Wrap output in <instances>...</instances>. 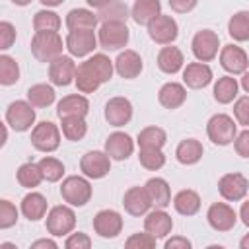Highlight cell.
I'll return each mask as SVG.
<instances>
[{
	"label": "cell",
	"mask_w": 249,
	"mask_h": 249,
	"mask_svg": "<svg viewBox=\"0 0 249 249\" xmlns=\"http://www.w3.org/2000/svg\"><path fill=\"white\" fill-rule=\"evenodd\" d=\"M66 45L62 43L60 33L56 31H37L31 39V54L39 62H53L54 58L62 56V49Z\"/></svg>",
	"instance_id": "cell-1"
},
{
	"label": "cell",
	"mask_w": 249,
	"mask_h": 249,
	"mask_svg": "<svg viewBox=\"0 0 249 249\" xmlns=\"http://www.w3.org/2000/svg\"><path fill=\"white\" fill-rule=\"evenodd\" d=\"M91 183L84 175H68L60 185V196L62 200L72 208H82L91 198Z\"/></svg>",
	"instance_id": "cell-2"
},
{
	"label": "cell",
	"mask_w": 249,
	"mask_h": 249,
	"mask_svg": "<svg viewBox=\"0 0 249 249\" xmlns=\"http://www.w3.org/2000/svg\"><path fill=\"white\" fill-rule=\"evenodd\" d=\"M206 134L212 144L216 146H228L237 136V123L228 113H216L206 123Z\"/></svg>",
	"instance_id": "cell-3"
},
{
	"label": "cell",
	"mask_w": 249,
	"mask_h": 249,
	"mask_svg": "<svg viewBox=\"0 0 249 249\" xmlns=\"http://www.w3.org/2000/svg\"><path fill=\"white\" fill-rule=\"evenodd\" d=\"M47 231L53 235V237H62V235H70L76 228V212L72 206L68 204H58V206H53L47 214Z\"/></svg>",
	"instance_id": "cell-4"
},
{
	"label": "cell",
	"mask_w": 249,
	"mask_h": 249,
	"mask_svg": "<svg viewBox=\"0 0 249 249\" xmlns=\"http://www.w3.org/2000/svg\"><path fill=\"white\" fill-rule=\"evenodd\" d=\"M35 107L27 99H16L6 109V124L16 132H25L35 126Z\"/></svg>",
	"instance_id": "cell-5"
},
{
	"label": "cell",
	"mask_w": 249,
	"mask_h": 249,
	"mask_svg": "<svg viewBox=\"0 0 249 249\" xmlns=\"http://www.w3.org/2000/svg\"><path fill=\"white\" fill-rule=\"evenodd\" d=\"M60 128L51 121H41L31 128V144L35 150L51 154L60 146Z\"/></svg>",
	"instance_id": "cell-6"
},
{
	"label": "cell",
	"mask_w": 249,
	"mask_h": 249,
	"mask_svg": "<svg viewBox=\"0 0 249 249\" xmlns=\"http://www.w3.org/2000/svg\"><path fill=\"white\" fill-rule=\"evenodd\" d=\"M191 51L195 54V58L198 62H210L218 56L220 51V37L216 31L212 29H200L195 33L193 41H191Z\"/></svg>",
	"instance_id": "cell-7"
},
{
	"label": "cell",
	"mask_w": 249,
	"mask_h": 249,
	"mask_svg": "<svg viewBox=\"0 0 249 249\" xmlns=\"http://www.w3.org/2000/svg\"><path fill=\"white\" fill-rule=\"evenodd\" d=\"M128 39H130V29L126 27V23L109 21V23H101L97 29V41L105 51L124 49Z\"/></svg>",
	"instance_id": "cell-8"
},
{
	"label": "cell",
	"mask_w": 249,
	"mask_h": 249,
	"mask_svg": "<svg viewBox=\"0 0 249 249\" xmlns=\"http://www.w3.org/2000/svg\"><path fill=\"white\" fill-rule=\"evenodd\" d=\"M64 45H66V51L70 53V56L74 58H82V56H88L95 51V47L99 45L97 41V35L95 31H89V29H78V31H68L66 39H64Z\"/></svg>",
	"instance_id": "cell-9"
},
{
	"label": "cell",
	"mask_w": 249,
	"mask_h": 249,
	"mask_svg": "<svg viewBox=\"0 0 249 249\" xmlns=\"http://www.w3.org/2000/svg\"><path fill=\"white\" fill-rule=\"evenodd\" d=\"M88 4L93 8V12L97 14L101 23H109V21L126 23V19L130 18V8L119 0H101V2L88 0Z\"/></svg>",
	"instance_id": "cell-10"
},
{
	"label": "cell",
	"mask_w": 249,
	"mask_h": 249,
	"mask_svg": "<svg viewBox=\"0 0 249 249\" xmlns=\"http://www.w3.org/2000/svg\"><path fill=\"white\" fill-rule=\"evenodd\" d=\"M247 189H249V181L243 173L239 171H231V173H226L220 177L218 181V191L222 195L224 200L228 202H237V200H243L245 195H247Z\"/></svg>",
	"instance_id": "cell-11"
},
{
	"label": "cell",
	"mask_w": 249,
	"mask_h": 249,
	"mask_svg": "<svg viewBox=\"0 0 249 249\" xmlns=\"http://www.w3.org/2000/svg\"><path fill=\"white\" fill-rule=\"evenodd\" d=\"M93 231L103 239H113L123 231V216L113 208H103L93 216Z\"/></svg>",
	"instance_id": "cell-12"
},
{
	"label": "cell",
	"mask_w": 249,
	"mask_h": 249,
	"mask_svg": "<svg viewBox=\"0 0 249 249\" xmlns=\"http://www.w3.org/2000/svg\"><path fill=\"white\" fill-rule=\"evenodd\" d=\"M80 169L88 179H103L111 171V158L101 150H89L82 156Z\"/></svg>",
	"instance_id": "cell-13"
},
{
	"label": "cell",
	"mask_w": 249,
	"mask_h": 249,
	"mask_svg": "<svg viewBox=\"0 0 249 249\" xmlns=\"http://www.w3.org/2000/svg\"><path fill=\"white\" fill-rule=\"evenodd\" d=\"M148 35H150V39H152L154 43L167 47V45H171V43L177 39V35H179V25H177V21H175L171 16L161 14V16H158V18L148 25Z\"/></svg>",
	"instance_id": "cell-14"
},
{
	"label": "cell",
	"mask_w": 249,
	"mask_h": 249,
	"mask_svg": "<svg viewBox=\"0 0 249 249\" xmlns=\"http://www.w3.org/2000/svg\"><path fill=\"white\" fill-rule=\"evenodd\" d=\"M220 66L230 72V74H245L247 66H249V56L247 53L235 45V43H228L220 49Z\"/></svg>",
	"instance_id": "cell-15"
},
{
	"label": "cell",
	"mask_w": 249,
	"mask_h": 249,
	"mask_svg": "<svg viewBox=\"0 0 249 249\" xmlns=\"http://www.w3.org/2000/svg\"><path fill=\"white\" fill-rule=\"evenodd\" d=\"M76 70L78 66L74 58L70 54H62L49 64V80L53 86H58V88L70 86L76 80Z\"/></svg>",
	"instance_id": "cell-16"
},
{
	"label": "cell",
	"mask_w": 249,
	"mask_h": 249,
	"mask_svg": "<svg viewBox=\"0 0 249 249\" xmlns=\"http://www.w3.org/2000/svg\"><path fill=\"white\" fill-rule=\"evenodd\" d=\"M206 220H208L212 230L230 231L237 224V212L228 202H212L208 212H206Z\"/></svg>",
	"instance_id": "cell-17"
},
{
	"label": "cell",
	"mask_w": 249,
	"mask_h": 249,
	"mask_svg": "<svg viewBox=\"0 0 249 249\" xmlns=\"http://www.w3.org/2000/svg\"><path fill=\"white\" fill-rule=\"evenodd\" d=\"M111 160L115 161H123L128 160L134 152V140L130 138V134L123 132V130H115L107 136L105 140V150H103Z\"/></svg>",
	"instance_id": "cell-18"
},
{
	"label": "cell",
	"mask_w": 249,
	"mask_h": 249,
	"mask_svg": "<svg viewBox=\"0 0 249 249\" xmlns=\"http://www.w3.org/2000/svg\"><path fill=\"white\" fill-rule=\"evenodd\" d=\"M132 119V103L130 99L123 97V95H117V97H111L107 103H105V121L111 124V126H124L128 124Z\"/></svg>",
	"instance_id": "cell-19"
},
{
	"label": "cell",
	"mask_w": 249,
	"mask_h": 249,
	"mask_svg": "<svg viewBox=\"0 0 249 249\" xmlns=\"http://www.w3.org/2000/svg\"><path fill=\"white\" fill-rule=\"evenodd\" d=\"M144 64H142V56L132 51V49H124L123 53H119V56L115 58V72L124 78V80H134L140 76Z\"/></svg>",
	"instance_id": "cell-20"
},
{
	"label": "cell",
	"mask_w": 249,
	"mask_h": 249,
	"mask_svg": "<svg viewBox=\"0 0 249 249\" xmlns=\"http://www.w3.org/2000/svg\"><path fill=\"white\" fill-rule=\"evenodd\" d=\"M173 230V220L171 216L161 210V208H154L146 214L144 218V231H148L150 235H154L156 239H161V237H167Z\"/></svg>",
	"instance_id": "cell-21"
},
{
	"label": "cell",
	"mask_w": 249,
	"mask_h": 249,
	"mask_svg": "<svg viewBox=\"0 0 249 249\" xmlns=\"http://www.w3.org/2000/svg\"><path fill=\"white\" fill-rule=\"evenodd\" d=\"M123 206L130 216H146L152 208V202L144 187H130L123 196Z\"/></svg>",
	"instance_id": "cell-22"
},
{
	"label": "cell",
	"mask_w": 249,
	"mask_h": 249,
	"mask_svg": "<svg viewBox=\"0 0 249 249\" xmlns=\"http://www.w3.org/2000/svg\"><path fill=\"white\" fill-rule=\"evenodd\" d=\"M212 82V68L204 62H189L183 68V86L191 89L206 88Z\"/></svg>",
	"instance_id": "cell-23"
},
{
	"label": "cell",
	"mask_w": 249,
	"mask_h": 249,
	"mask_svg": "<svg viewBox=\"0 0 249 249\" xmlns=\"http://www.w3.org/2000/svg\"><path fill=\"white\" fill-rule=\"evenodd\" d=\"M89 113V101L86 95L82 93H70L64 95L58 103H56V115L60 119L64 117H84Z\"/></svg>",
	"instance_id": "cell-24"
},
{
	"label": "cell",
	"mask_w": 249,
	"mask_h": 249,
	"mask_svg": "<svg viewBox=\"0 0 249 249\" xmlns=\"http://www.w3.org/2000/svg\"><path fill=\"white\" fill-rule=\"evenodd\" d=\"M148 196H150V202L154 208H165L171 204V189H169V183L163 179V177H150L144 185Z\"/></svg>",
	"instance_id": "cell-25"
},
{
	"label": "cell",
	"mask_w": 249,
	"mask_h": 249,
	"mask_svg": "<svg viewBox=\"0 0 249 249\" xmlns=\"http://www.w3.org/2000/svg\"><path fill=\"white\" fill-rule=\"evenodd\" d=\"M187 99V88L179 82H165L158 91V101L165 109H179Z\"/></svg>",
	"instance_id": "cell-26"
},
{
	"label": "cell",
	"mask_w": 249,
	"mask_h": 249,
	"mask_svg": "<svg viewBox=\"0 0 249 249\" xmlns=\"http://www.w3.org/2000/svg\"><path fill=\"white\" fill-rule=\"evenodd\" d=\"M66 27L68 31H78V29H89V31H95L97 23H99V18L93 10H88V8H72L68 14H66Z\"/></svg>",
	"instance_id": "cell-27"
},
{
	"label": "cell",
	"mask_w": 249,
	"mask_h": 249,
	"mask_svg": "<svg viewBox=\"0 0 249 249\" xmlns=\"http://www.w3.org/2000/svg\"><path fill=\"white\" fill-rule=\"evenodd\" d=\"M47 208H49L47 198H45L41 193H37V191L27 193V195L21 198V206H19L21 214H23L29 222H37V220L45 218V216L49 214Z\"/></svg>",
	"instance_id": "cell-28"
},
{
	"label": "cell",
	"mask_w": 249,
	"mask_h": 249,
	"mask_svg": "<svg viewBox=\"0 0 249 249\" xmlns=\"http://www.w3.org/2000/svg\"><path fill=\"white\" fill-rule=\"evenodd\" d=\"M158 16H161V4L158 0H136L130 8V18L138 25H150Z\"/></svg>",
	"instance_id": "cell-29"
},
{
	"label": "cell",
	"mask_w": 249,
	"mask_h": 249,
	"mask_svg": "<svg viewBox=\"0 0 249 249\" xmlns=\"http://www.w3.org/2000/svg\"><path fill=\"white\" fill-rule=\"evenodd\" d=\"M185 64V56H183V51L179 47H173V45H167V47H161L160 53H158V68L165 74H177Z\"/></svg>",
	"instance_id": "cell-30"
},
{
	"label": "cell",
	"mask_w": 249,
	"mask_h": 249,
	"mask_svg": "<svg viewBox=\"0 0 249 249\" xmlns=\"http://www.w3.org/2000/svg\"><path fill=\"white\" fill-rule=\"evenodd\" d=\"M167 142V134L161 126H144L138 136H136V144L140 150H161Z\"/></svg>",
	"instance_id": "cell-31"
},
{
	"label": "cell",
	"mask_w": 249,
	"mask_h": 249,
	"mask_svg": "<svg viewBox=\"0 0 249 249\" xmlns=\"http://www.w3.org/2000/svg\"><path fill=\"white\" fill-rule=\"evenodd\" d=\"M202 154H204V148H202V144L196 138H185L175 148V158L183 165H195V163H198L200 158H202Z\"/></svg>",
	"instance_id": "cell-32"
},
{
	"label": "cell",
	"mask_w": 249,
	"mask_h": 249,
	"mask_svg": "<svg viewBox=\"0 0 249 249\" xmlns=\"http://www.w3.org/2000/svg\"><path fill=\"white\" fill-rule=\"evenodd\" d=\"M173 208L181 216H195L200 210V195L193 189H183L173 196Z\"/></svg>",
	"instance_id": "cell-33"
},
{
	"label": "cell",
	"mask_w": 249,
	"mask_h": 249,
	"mask_svg": "<svg viewBox=\"0 0 249 249\" xmlns=\"http://www.w3.org/2000/svg\"><path fill=\"white\" fill-rule=\"evenodd\" d=\"M237 91H239V82L233 76H220L214 84V89H212L214 99L222 105L231 103L237 97Z\"/></svg>",
	"instance_id": "cell-34"
},
{
	"label": "cell",
	"mask_w": 249,
	"mask_h": 249,
	"mask_svg": "<svg viewBox=\"0 0 249 249\" xmlns=\"http://www.w3.org/2000/svg\"><path fill=\"white\" fill-rule=\"evenodd\" d=\"M76 88L80 93H93L99 86H101V80L97 78V74L84 62L78 64V70H76V80H74Z\"/></svg>",
	"instance_id": "cell-35"
},
{
	"label": "cell",
	"mask_w": 249,
	"mask_h": 249,
	"mask_svg": "<svg viewBox=\"0 0 249 249\" xmlns=\"http://www.w3.org/2000/svg\"><path fill=\"white\" fill-rule=\"evenodd\" d=\"M86 64L97 74V78L101 80V84L109 82L113 78V72H115V60H111L107 54L103 53H95L91 56L86 58Z\"/></svg>",
	"instance_id": "cell-36"
},
{
	"label": "cell",
	"mask_w": 249,
	"mask_h": 249,
	"mask_svg": "<svg viewBox=\"0 0 249 249\" xmlns=\"http://www.w3.org/2000/svg\"><path fill=\"white\" fill-rule=\"evenodd\" d=\"M16 179H18V183H19L21 187H25V189H35V187L41 185V181H45V179H43V173H41V169H39V163H35V161H25V163H21V165L18 167V171H16Z\"/></svg>",
	"instance_id": "cell-37"
},
{
	"label": "cell",
	"mask_w": 249,
	"mask_h": 249,
	"mask_svg": "<svg viewBox=\"0 0 249 249\" xmlns=\"http://www.w3.org/2000/svg\"><path fill=\"white\" fill-rule=\"evenodd\" d=\"M60 132L66 140L78 142L86 136L88 123H86L84 117H64V119H60Z\"/></svg>",
	"instance_id": "cell-38"
},
{
	"label": "cell",
	"mask_w": 249,
	"mask_h": 249,
	"mask_svg": "<svg viewBox=\"0 0 249 249\" xmlns=\"http://www.w3.org/2000/svg\"><path fill=\"white\" fill-rule=\"evenodd\" d=\"M228 33L233 41H249V10H239L230 18Z\"/></svg>",
	"instance_id": "cell-39"
},
{
	"label": "cell",
	"mask_w": 249,
	"mask_h": 249,
	"mask_svg": "<svg viewBox=\"0 0 249 249\" xmlns=\"http://www.w3.org/2000/svg\"><path fill=\"white\" fill-rule=\"evenodd\" d=\"M54 88L51 84H33L27 89V101L33 107H49L54 103Z\"/></svg>",
	"instance_id": "cell-40"
},
{
	"label": "cell",
	"mask_w": 249,
	"mask_h": 249,
	"mask_svg": "<svg viewBox=\"0 0 249 249\" xmlns=\"http://www.w3.org/2000/svg\"><path fill=\"white\" fill-rule=\"evenodd\" d=\"M60 25H62L60 16L56 12H53V10L45 8V10H39L33 16V29H35V33L37 31H56L58 33Z\"/></svg>",
	"instance_id": "cell-41"
},
{
	"label": "cell",
	"mask_w": 249,
	"mask_h": 249,
	"mask_svg": "<svg viewBox=\"0 0 249 249\" xmlns=\"http://www.w3.org/2000/svg\"><path fill=\"white\" fill-rule=\"evenodd\" d=\"M37 163H39V169H41L45 181L56 183V181L62 179V175H64V163H62L60 160H56V158H53V156H45V158H41Z\"/></svg>",
	"instance_id": "cell-42"
},
{
	"label": "cell",
	"mask_w": 249,
	"mask_h": 249,
	"mask_svg": "<svg viewBox=\"0 0 249 249\" xmlns=\"http://www.w3.org/2000/svg\"><path fill=\"white\" fill-rule=\"evenodd\" d=\"M19 80V64L10 54H0V84L14 86Z\"/></svg>",
	"instance_id": "cell-43"
},
{
	"label": "cell",
	"mask_w": 249,
	"mask_h": 249,
	"mask_svg": "<svg viewBox=\"0 0 249 249\" xmlns=\"http://www.w3.org/2000/svg\"><path fill=\"white\" fill-rule=\"evenodd\" d=\"M138 161L144 169L158 171L165 165V154L161 150H140L138 152Z\"/></svg>",
	"instance_id": "cell-44"
},
{
	"label": "cell",
	"mask_w": 249,
	"mask_h": 249,
	"mask_svg": "<svg viewBox=\"0 0 249 249\" xmlns=\"http://www.w3.org/2000/svg\"><path fill=\"white\" fill-rule=\"evenodd\" d=\"M124 249H156V237L148 231H138L126 237Z\"/></svg>",
	"instance_id": "cell-45"
},
{
	"label": "cell",
	"mask_w": 249,
	"mask_h": 249,
	"mask_svg": "<svg viewBox=\"0 0 249 249\" xmlns=\"http://www.w3.org/2000/svg\"><path fill=\"white\" fill-rule=\"evenodd\" d=\"M18 216H19V212H18L16 204H12L10 200L2 198L0 200V228L2 230H8V228L16 226Z\"/></svg>",
	"instance_id": "cell-46"
},
{
	"label": "cell",
	"mask_w": 249,
	"mask_h": 249,
	"mask_svg": "<svg viewBox=\"0 0 249 249\" xmlns=\"http://www.w3.org/2000/svg\"><path fill=\"white\" fill-rule=\"evenodd\" d=\"M233 119L237 124L249 128V95L237 97L233 103Z\"/></svg>",
	"instance_id": "cell-47"
},
{
	"label": "cell",
	"mask_w": 249,
	"mask_h": 249,
	"mask_svg": "<svg viewBox=\"0 0 249 249\" xmlns=\"http://www.w3.org/2000/svg\"><path fill=\"white\" fill-rule=\"evenodd\" d=\"M64 249H91V239L84 231H72L64 241Z\"/></svg>",
	"instance_id": "cell-48"
},
{
	"label": "cell",
	"mask_w": 249,
	"mask_h": 249,
	"mask_svg": "<svg viewBox=\"0 0 249 249\" xmlns=\"http://www.w3.org/2000/svg\"><path fill=\"white\" fill-rule=\"evenodd\" d=\"M16 41V27L10 21H0V51H8Z\"/></svg>",
	"instance_id": "cell-49"
},
{
	"label": "cell",
	"mask_w": 249,
	"mask_h": 249,
	"mask_svg": "<svg viewBox=\"0 0 249 249\" xmlns=\"http://www.w3.org/2000/svg\"><path fill=\"white\" fill-rule=\"evenodd\" d=\"M233 148H235L237 156L249 158V128H243L241 132H237V136L233 140Z\"/></svg>",
	"instance_id": "cell-50"
},
{
	"label": "cell",
	"mask_w": 249,
	"mask_h": 249,
	"mask_svg": "<svg viewBox=\"0 0 249 249\" xmlns=\"http://www.w3.org/2000/svg\"><path fill=\"white\" fill-rule=\"evenodd\" d=\"M163 249H193V243H191V239L185 237V235H171V237L165 241Z\"/></svg>",
	"instance_id": "cell-51"
},
{
	"label": "cell",
	"mask_w": 249,
	"mask_h": 249,
	"mask_svg": "<svg viewBox=\"0 0 249 249\" xmlns=\"http://www.w3.org/2000/svg\"><path fill=\"white\" fill-rule=\"evenodd\" d=\"M169 8L179 14H187L196 8V0H169Z\"/></svg>",
	"instance_id": "cell-52"
},
{
	"label": "cell",
	"mask_w": 249,
	"mask_h": 249,
	"mask_svg": "<svg viewBox=\"0 0 249 249\" xmlns=\"http://www.w3.org/2000/svg\"><path fill=\"white\" fill-rule=\"evenodd\" d=\"M29 249H58V243L53 237H39L29 245Z\"/></svg>",
	"instance_id": "cell-53"
},
{
	"label": "cell",
	"mask_w": 249,
	"mask_h": 249,
	"mask_svg": "<svg viewBox=\"0 0 249 249\" xmlns=\"http://www.w3.org/2000/svg\"><path fill=\"white\" fill-rule=\"evenodd\" d=\"M239 218H241V222L249 228V200H245V202L241 204V208H239Z\"/></svg>",
	"instance_id": "cell-54"
},
{
	"label": "cell",
	"mask_w": 249,
	"mask_h": 249,
	"mask_svg": "<svg viewBox=\"0 0 249 249\" xmlns=\"http://www.w3.org/2000/svg\"><path fill=\"white\" fill-rule=\"evenodd\" d=\"M239 88H241L245 93H249V70H247L245 74H241V80H239Z\"/></svg>",
	"instance_id": "cell-55"
},
{
	"label": "cell",
	"mask_w": 249,
	"mask_h": 249,
	"mask_svg": "<svg viewBox=\"0 0 249 249\" xmlns=\"http://www.w3.org/2000/svg\"><path fill=\"white\" fill-rule=\"evenodd\" d=\"M0 249H18V245L12 241H4V243H0Z\"/></svg>",
	"instance_id": "cell-56"
},
{
	"label": "cell",
	"mask_w": 249,
	"mask_h": 249,
	"mask_svg": "<svg viewBox=\"0 0 249 249\" xmlns=\"http://www.w3.org/2000/svg\"><path fill=\"white\" fill-rule=\"evenodd\" d=\"M241 247H243V249H249V233H245V235L241 237Z\"/></svg>",
	"instance_id": "cell-57"
},
{
	"label": "cell",
	"mask_w": 249,
	"mask_h": 249,
	"mask_svg": "<svg viewBox=\"0 0 249 249\" xmlns=\"http://www.w3.org/2000/svg\"><path fill=\"white\" fill-rule=\"evenodd\" d=\"M204 249H226L224 245H218V243H212V245H208V247H204Z\"/></svg>",
	"instance_id": "cell-58"
},
{
	"label": "cell",
	"mask_w": 249,
	"mask_h": 249,
	"mask_svg": "<svg viewBox=\"0 0 249 249\" xmlns=\"http://www.w3.org/2000/svg\"><path fill=\"white\" fill-rule=\"evenodd\" d=\"M239 249H243V247H239Z\"/></svg>",
	"instance_id": "cell-59"
}]
</instances>
